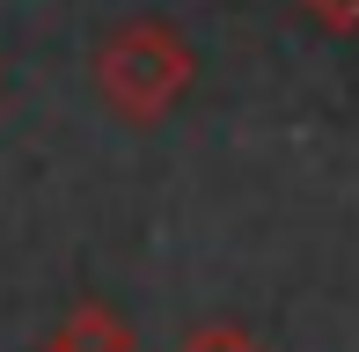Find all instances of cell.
I'll return each mask as SVG.
<instances>
[{"label":"cell","mask_w":359,"mask_h":352,"mask_svg":"<svg viewBox=\"0 0 359 352\" xmlns=\"http://www.w3.org/2000/svg\"><path fill=\"white\" fill-rule=\"evenodd\" d=\"M184 81H191V59H184V44H176L161 22H125L118 37L95 52V88H103L125 118L161 110Z\"/></svg>","instance_id":"cell-1"},{"label":"cell","mask_w":359,"mask_h":352,"mask_svg":"<svg viewBox=\"0 0 359 352\" xmlns=\"http://www.w3.org/2000/svg\"><path fill=\"white\" fill-rule=\"evenodd\" d=\"M184 352H257V345L242 338V330H198V338H191Z\"/></svg>","instance_id":"cell-2"}]
</instances>
